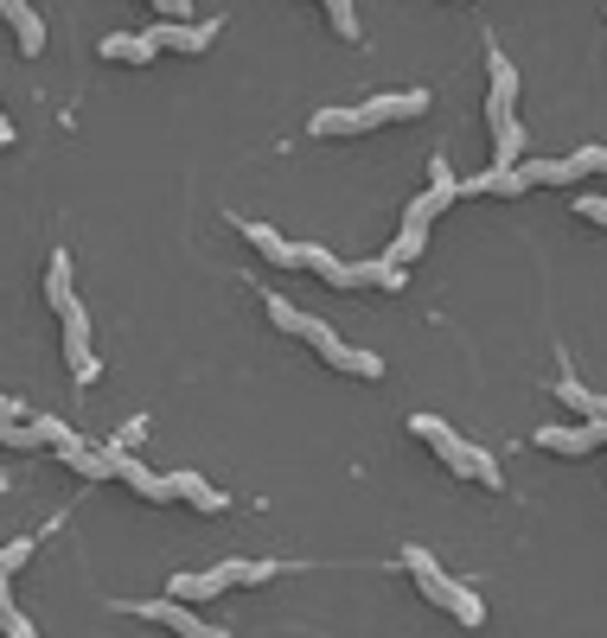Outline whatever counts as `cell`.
Listing matches in <instances>:
<instances>
[{
	"mask_svg": "<svg viewBox=\"0 0 607 638\" xmlns=\"http://www.w3.org/2000/svg\"><path fill=\"white\" fill-rule=\"evenodd\" d=\"M410 434H416V441H428V448L442 453V466H448V473H460V479H473V486H486V491L505 486L493 460L473 448V441H460V434L448 428V421H442V415H410Z\"/></svg>",
	"mask_w": 607,
	"mask_h": 638,
	"instance_id": "obj_1",
	"label": "cell"
},
{
	"mask_svg": "<svg viewBox=\"0 0 607 638\" xmlns=\"http://www.w3.org/2000/svg\"><path fill=\"white\" fill-rule=\"evenodd\" d=\"M403 568L416 575V588H422V594H428L435 606H442V613H455L460 626H480V619H486L480 594H473V588H460L455 575H442V562H435L428 549H416V543H410V549H403Z\"/></svg>",
	"mask_w": 607,
	"mask_h": 638,
	"instance_id": "obj_2",
	"label": "cell"
},
{
	"mask_svg": "<svg viewBox=\"0 0 607 638\" xmlns=\"http://www.w3.org/2000/svg\"><path fill=\"white\" fill-rule=\"evenodd\" d=\"M122 613H141V619H153V626H173L180 638H230L225 626H205L192 606H180V601H128Z\"/></svg>",
	"mask_w": 607,
	"mask_h": 638,
	"instance_id": "obj_3",
	"label": "cell"
},
{
	"mask_svg": "<svg viewBox=\"0 0 607 638\" xmlns=\"http://www.w3.org/2000/svg\"><path fill=\"white\" fill-rule=\"evenodd\" d=\"M58 326H65V358H71L77 383H90V376H96V351H90V313H83V306H65V313H58Z\"/></svg>",
	"mask_w": 607,
	"mask_h": 638,
	"instance_id": "obj_4",
	"label": "cell"
},
{
	"mask_svg": "<svg viewBox=\"0 0 607 638\" xmlns=\"http://www.w3.org/2000/svg\"><path fill=\"white\" fill-rule=\"evenodd\" d=\"M225 588H237V562L211 568V575H173V581H167V601L192 606V601H211V594H225Z\"/></svg>",
	"mask_w": 607,
	"mask_h": 638,
	"instance_id": "obj_5",
	"label": "cell"
},
{
	"mask_svg": "<svg viewBox=\"0 0 607 638\" xmlns=\"http://www.w3.org/2000/svg\"><path fill=\"white\" fill-rule=\"evenodd\" d=\"M428 109V90H403V96H371V103H358V128L371 135L383 121H403V115H422Z\"/></svg>",
	"mask_w": 607,
	"mask_h": 638,
	"instance_id": "obj_6",
	"label": "cell"
},
{
	"mask_svg": "<svg viewBox=\"0 0 607 638\" xmlns=\"http://www.w3.org/2000/svg\"><path fill=\"white\" fill-rule=\"evenodd\" d=\"M486 71H493V96H486V121H512V96H518V71H512V58L499 51V45H486Z\"/></svg>",
	"mask_w": 607,
	"mask_h": 638,
	"instance_id": "obj_7",
	"label": "cell"
},
{
	"mask_svg": "<svg viewBox=\"0 0 607 638\" xmlns=\"http://www.w3.org/2000/svg\"><path fill=\"white\" fill-rule=\"evenodd\" d=\"M607 441V421H575V428H543V434H537V448L543 453H588V448H602Z\"/></svg>",
	"mask_w": 607,
	"mask_h": 638,
	"instance_id": "obj_8",
	"label": "cell"
},
{
	"mask_svg": "<svg viewBox=\"0 0 607 638\" xmlns=\"http://www.w3.org/2000/svg\"><path fill=\"white\" fill-rule=\"evenodd\" d=\"M0 20L13 26V38H20V51H26V58H38V51H45V20H38L26 0H0Z\"/></svg>",
	"mask_w": 607,
	"mask_h": 638,
	"instance_id": "obj_9",
	"label": "cell"
},
{
	"mask_svg": "<svg viewBox=\"0 0 607 638\" xmlns=\"http://www.w3.org/2000/svg\"><path fill=\"white\" fill-rule=\"evenodd\" d=\"M301 263L313 268L327 288H340V294H352V288H358V268L340 263V256H333V250H320V243H301Z\"/></svg>",
	"mask_w": 607,
	"mask_h": 638,
	"instance_id": "obj_10",
	"label": "cell"
},
{
	"mask_svg": "<svg viewBox=\"0 0 607 638\" xmlns=\"http://www.w3.org/2000/svg\"><path fill=\"white\" fill-rule=\"evenodd\" d=\"M237 230H243V236H250V243H256V250H263V256H268V263H275V268H295V263H301V243H288L282 230L256 224V218H243V224H237Z\"/></svg>",
	"mask_w": 607,
	"mask_h": 638,
	"instance_id": "obj_11",
	"label": "cell"
},
{
	"mask_svg": "<svg viewBox=\"0 0 607 638\" xmlns=\"http://www.w3.org/2000/svg\"><path fill=\"white\" fill-rule=\"evenodd\" d=\"M153 51H160V45H153L148 33H103V58H110V65H148Z\"/></svg>",
	"mask_w": 607,
	"mask_h": 638,
	"instance_id": "obj_12",
	"label": "cell"
},
{
	"mask_svg": "<svg viewBox=\"0 0 607 638\" xmlns=\"http://www.w3.org/2000/svg\"><path fill=\"white\" fill-rule=\"evenodd\" d=\"M320 358H327V364H333V371H352V376H383V358L378 351H365V345H333V351H320Z\"/></svg>",
	"mask_w": 607,
	"mask_h": 638,
	"instance_id": "obj_13",
	"label": "cell"
},
{
	"mask_svg": "<svg viewBox=\"0 0 607 638\" xmlns=\"http://www.w3.org/2000/svg\"><path fill=\"white\" fill-rule=\"evenodd\" d=\"M148 38L153 45H173V51H205V45L218 38V26H211V20H205V26H167V20H160Z\"/></svg>",
	"mask_w": 607,
	"mask_h": 638,
	"instance_id": "obj_14",
	"label": "cell"
},
{
	"mask_svg": "<svg viewBox=\"0 0 607 638\" xmlns=\"http://www.w3.org/2000/svg\"><path fill=\"white\" fill-rule=\"evenodd\" d=\"M518 153H525V128H518V115H512V121L493 128V173H518Z\"/></svg>",
	"mask_w": 607,
	"mask_h": 638,
	"instance_id": "obj_15",
	"label": "cell"
},
{
	"mask_svg": "<svg viewBox=\"0 0 607 638\" xmlns=\"http://www.w3.org/2000/svg\"><path fill=\"white\" fill-rule=\"evenodd\" d=\"M45 301H51V313L77 306V294H71V256H65V250H51V268H45Z\"/></svg>",
	"mask_w": 607,
	"mask_h": 638,
	"instance_id": "obj_16",
	"label": "cell"
},
{
	"mask_svg": "<svg viewBox=\"0 0 607 638\" xmlns=\"http://www.w3.org/2000/svg\"><path fill=\"white\" fill-rule=\"evenodd\" d=\"M557 396H563L582 421H607V396H602V390H582L575 376H563V383H557Z\"/></svg>",
	"mask_w": 607,
	"mask_h": 638,
	"instance_id": "obj_17",
	"label": "cell"
},
{
	"mask_svg": "<svg viewBox=\"0 0 607 638\" xmlns=\"http://www.w3.org/2000/svg\"><path fill=\"white\" fill-rule=\"evenodd\" d=\"M518 179L525 186H575L582 173H575L570 160H531V166H518Z\"/></svg>",
	"mask_w": 607,
	"mask_h": 638,
	"instance_id": "obj_18",
	"label": "cell"
},
{
	"mask_svg": "<svg viewBox=\"0 0 607 638\" xmlns=\"http://www.w3.org/2000/svg\"><path fill=\"white\" fill-rule=\"evenodd\" d=\"M173 498H192L198 511H225V504H230L225 491H211L205 479H198V473H173Z\"/></svg>",
	"mask_w": 607,
	"mask_h": 638,
	"instance_id": "obj_19",
	"label": "cell"
},
{
	"mask_svg": "<svg viewBox=\"0 0 607 638\" xmlns=\"http://www.w3.org/2000/svg\"><path fill=\"white\" fill-rule=\"evenodd\" d=\"M422 250H428V230H410V224H403V230H397V243L383 250V263H390V268H410Z\"/></svg>",
	"mask_w": 607,
	"mask_h": 638,
	"instance_id": "obj_20",
	"label": "cell"
},
{
	"mask_svg": "<svg viewBox=\"0 0 607 638\" xmlns=\"http://www.w3.org/2000/svg\"><path fill=\"white\" fill-rule=\"evenodd\" d=\"M65 460H71V473H83V479H96V486H103V479H115V473H110V453L83 448V441H77V448H65Z\"/></svg>",
	"mask_w": 607,
	"mask_h": 638,
	"instance_id": "obj_21",
	"label": "cell"
},
{
	"mask_svg": "<svg viewBox=\"0 0 607 638\" xmlns=\"http://www.w3.org/2000/svg\"><path fill=\"white\" fill-rule=\"evenodd\" d=\"M428 198H435L442 211L460 198V179H455V166H448V160H428Z\"/></svg>",
	"mask_w": 607,
	"mask_h": 638,
	"instance_id": "obj_22",
	"label": "cell"
},
{
	"mask_svg": "<svg viewBox=\"0 0 607 638\" xmlns=\"http://www.w3.org/2000/svg\"><path fill=\"white\" fill-rule=\"evenodd\" d=\"M307 135H365V128H358V109H320L307 121Z\"/></svg>",
	"mask_w": 607,
	"mask_h": 638,
	"instance_id": "obj_23",
	"label": "cell"
},
{
	"mask_svg": "<svg viewBox=\"0 0 607 638\" xmlns=\"http://www.w3.org/2000/svg\"><path fill=\"white\" fill-rule=\"evenodd\" d=\"M268 326H275V333H295V338H301L307 313H301L295 301H282V294H268Z\"/></svg>",
	"mask_w": 607,
	"mask_h": 638,
	"instance_id": "obj_24",
	"label": "cell"
},
{
	"mask_svg": "<svg viewBox=\"0 0 607 638\" xmlns=\"http://www.w3.org/2000/svg\"><path fill=\"white\" fill-rule=\"evenodd\" d=\"M141 441H148V415H135V421H122V428H115L110 441H103V453H135V448H141Z\"/></svg>",
	"mask_w": 607,
	"mask_h": 638,
	"instance_id": "obj_25",
	"label": "cell"
},
{
	"mask_svg": "<svg viewBox=\"0 0 607 638\" xmlns=\"http://www.w3.org/2000/svg\"><path fill=\"white\" fill-rule=\"evenodd\" d=\"M275 575H282V562H237V588H263Z\"/></svg>",
	"mask_w": 607,
	"mask_h": 638,
	"instance_id": "obj_26",
	"label": "cell"
},
{
	"mask_svg": "<svg viewBox=\"0 0 607 638\" xmlns=\"http://www.w3.org/2000/svg\"><path fill=\"white\" fill-rule=\"evenodd\" d=\"M301 338L313 345V351H333V345H340V333H333L327 320H307V326H301Z\"/></svg>",
	"mask_w": 607,
	"mask_h": 638,
	"instance_id": "obj_27",
	"label": "cell"
},
{
	"mask_svg": "<svg viewBox=\"0 0 607 638\" xmlns=\"http://www.w3.org/2000/svg\"><path fill=\"white\" fill-rule=\"evenodd\" d=\"M327 20L340 26V38H358V13H352L345 0H333V7H327Z\"/></svg>",
	"mask_w": 607,
	"mask_h": 638,
	"instance_id": "obj_28",
	"label": "cell"
},
{
	"mask_svg": "<svg viewBox=\"0 0 607 638\" xmlns=\"http://www.w3.org/2000/svg\"><path fill=\"white\" fill-rule=\"evenodd\" d=\"M570 166L582 173V179H588V173H607V148H582V153L570 160Z\"/></svg>",
	"mask_w": 607,
	"mask_h": 638,
	"instance_id": "obj_29",
	"label": "cell"
},
{
	"mask_svg": "<svg viewBox=\"0 0 607 638\" xmlns=\"http://www.w3.org/2000/svg\"><path fill=\"white\" fill-rule=\"evenodd\" d=\"M26 556H33V536H20V543H7V549H0V575H13V568L26 562Z\"/></svg>",
	"mask_w": 607,
	"mask_h": 638,
	"instance_id": "obj_30",
	"label": "cell"
},
{
	"mask_svg": "<svg viewBox=\"0 0 607 638\" xmlns=\"http://www.w3.org/2000/svg\"><path fill=\"white\" fill-rule=\"evenodd\" d=\"M575 211H582L588 224H607V198H602V192H588V198H575Z\"/></svg>",
	"mask_w": 607,
	"mask_h": 638,
	"instance_id": "obj_31",
	"label": "cell"
},
{
	"mask_svg": "<svg viewBox=\"0 0 607 638\" xmlns=\"http://www.w3.org/2000/svg\"><path fill=\"white\" fill-rule=\"evenodd\" d=\"M20 619V606H13V588H7V575H0V626H13Z\"/></svg>",
	"mask_w": 607,
	"mask_h": 638,
	"instance_id": "obj_32",
	"label": "cell"
},
{
	"mask_svg": "<svg viewBox=\"0 0 607 638\" xmlns=\"http://www.w3.org/2000/svg\"><path fill=\"white\" fill-rule=\"evenodd\" d=\"M7 638H38V633H33V619H13V626H7Z\"/></svg>",
	"mask_w": 607,
	"mask_h": 638,
	"instance_id": "obj_33",
	"label": "cell"
},
{
	"mask_svg": "<svg viewBox=\"0 0 607 638\" xmlns=\"http://www.w3.org/2000/svg\"><path fill=\"white\" fill-rule=\"evenodd\" d=\"M13 141H20V135H13V121L0 115V148H13Z\"/></svg>",
	"mask_w": 607,
	"mask_h": 638,
	"instance_id": "obj_34",
	"label": "cell"
}]
</instances>
